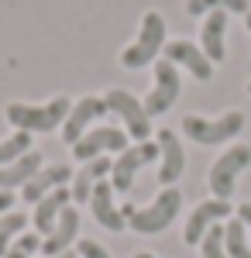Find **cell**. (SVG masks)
Returning <instances> with one entry per match:
<instances>
[{
    "instance_id": "1",
    "label": "cell",
    "mask_w": 251,
    "mask_h": 258,
    "mask_svg": "<svg viewBox=\"0 0 251 258\" xmlns=\"http://www.w3.org/2000/svg\"><path fill=\"white\" fill-rule=\"evenodd\" d=\"M179 210H182V193H179L175 186H165L148 207H131V203L120 207L128 227L138 231V234H162V231L179 217Z\"/></svg>"
},
{
    "instance_id": "2",
    "label": "cell",
    "mask_w": 251,
    "mask_h": 258,
    "mask_svg": "<svg viewBox=\"0 0 251 258\" xmlns=\"http://www.w3.org/2000/svg\"><path fill=\"white\" fill-rule=\"evenodd\" d=\"M69 110H73L69 97H55V100H48V103H41V107H31V103H7L4 114H7V120H11L18 131L35 135V131L62 127L66 117H69Z\"/></svg>"
},
{
    "instance_id": "3",
    "label": "cell",
    "mask_w": 251,
    "mask_h": 258,
    "mask_svg": "<svg viewBox=\"0 0 251 258\" xmlns=\"http://www.w3.org/2000/svg\"><path fill=\"white\" fill-rule=\"evenodd\" d=\"M162 48H165V18H162L158 11H148V14L141 18L138 41L120 52V66H124V69H141V66H148V62L158 59Z\"/></svg>"
},
{
    "instance_id": "4",
    "label": "cell",
    "mask_w": 251,
    "mask_h": 258,
    "mask_svg": "<svg viewBox=\"0 0 251 258\" xmlns=\"http://www.w3.org/2000/svg\"><path fill=\"white\" fill-rule=\"evenodd\" d=\"M244 114L241 110H227V114H220V117H182V131H186V138H193L196 145H224V141L237 138L241 131H244Z\"/></svg>"
},
{
    "instance_id": "5",
    "label": "cell",
    "mask_w": 251,
    "mask_h": 258,
    "mask_svg": "<svg viewBox=\"0 0 251 258\" xmlns=\"http://www.w3.org/2000/svg\"><path fill=\"white\" fill-rule=\"evenodd\" d=\"M251 165V145H231L220 159L210 165V193L213 200H231L237 176Z\"/></svg>"
},
{
    "instance_id": "6",
    "label": "cell",
    "mask_w": 251,
    "mask_h": 258,
    "mask_svg": "<svg viewBox=\"0 0 251 258\" xmlns=\"http://www.w3.org/2000/svg\"><path fill=\"white\" fill-rule=\"evenodd\" d=\"M103 103H107L110 114H117V117L124 120L128 135L135 141H148V135H152V117H148L145 103H141L135 93H128V90H107Z\"/></svg>"
},
{
    "instance_id": "7",
    "label": "cell",
    "mask_w": 251,
    "mask_h": 258,
    "mask_svg": "<svg viewBox=\"0 0 251 258\" xmlns=\"http://www.w3.org/2000/svg\"><path fill=\"white\" fill-rule=\"evenodd\" d=\"M179 90H182L179 69H175L169 59H158V62H155V86H152V93L141 100V103H145V110H148V117L165 114L175 100H179Z\"/></svg>"
},
{
    "instance_id": "8",
    "label": "cell",
    "mask_w": 251,
    "mask_h": 258,
    "mask_svg": "<svg viewBox=\"0 0 251 258\" xmlns=\"http://www.w3.org/2000/svg\"><path fill=\"white\" fill-rule=\"evenodd\" d=\"M158 159V141H138L131 148H124L120 155H117L114 169H110V186H114L117 193H128L131 189V182H135L138 169L141 165H148V162Z\"/></svg>"
},
{
    "instance_id": "9",
    "label": "cell",
    "mask_w": 251,
    "mask_h": 258,
    "mask_svg": "<svg viewBox=\"0 0 251 258\" xmlns=\"http://www.w3.org/2000/svg\"><path fill=\"white\" fill-rule=\"evenodd\" d=\"M128 148V135L120 131V127H90L83 138L73 145V155L79 162H90V159H100V155H107V152H124Z\"/></svg>"
},
{
    "instance_id": "10",
    "label": "cell",
    "mask_w": 251,
    "mask_h": 258,
    "mask_svg": "<svg viewBox=\"0 0 251 258\" xmlns=\"http://www.w3.org/2000/svg\"><path fill=\"white\" fill-rule=\"evenodd\" d=\"M227 217H231V200H203L193 214H190V220H186L182 241L186 244H200L203 234L210 231L213 224H224Z\"/></svg>"
},
{
    "instance_id": "11",
    "label": "cell",
    "mask_w": 251,
    "mask_h": 258,
    "mask_svg": "<svg viewBox=\"0 0 251 258\" xmlns=\"http://www.w3.org/2000/svg\"><path fill=\"white\" fill-rule=\"evenodd\" d=\"M107 114V103H103V97H83L76 100V107L69 110V117H66V124H62V138H66V145H76L86 131H90V124L97 117H103Z\"/></svg>"
},
{
    "instance_id": "12",
    "label": "cell",
    "mask_w": 251,
    "mask_h": 258,
    "mask_svg": "<svg viewBox=\"0 0 251 258\" xmlns=\"http://www.w3.org/2000/svg\"><path fill=\"white\" fill-rule=\"evenodd\" d=\"M69 182H73V169L62 165V162H58V165H48V169H38L35 176L21 186V200H24V203H38L41 197H48L52 189L69 186Z\"/></svg>"
},
{
    "instance_id": "13",
    "label": "cell",
    "mask_w": 251,
    "mask_h": 258,
    "mask_svg": "<svg viewBox=\"0 0 251 258\" xmlns=\"http://www.w3.org/2000/svg\"><path fill=\"white\" fill-rule=\"evenodd\" d=\"M165 59L172 62V66H186L200 83H207L213 76V62L203 55L200 45H193V41H186V38L169 41V45H165Z\"/></svg>"
},
{
    "instance_id": "14",
    "label": "cell",
    "mask_w": 251,
    "mask_h": 258,
    "mask_svg": "<svg viewBox=\"0 0 251 258\" xmlns=\"http://www.w3.org/2000/svg\"><path fill=\"white\" fill-rule=\"evenodd\" d=\"M200 48L210 62L227 59V11H210L200 28Z\"/></svg>"
},
{
    "instance_id": "15",
    "label": "cell",
    "mask_w": 251,
    "mask_h": 258,
    "mask_svg": "<svg viewBox=\"0 0 251 258\" xmlns=\"http://www.w3.org/2000/svg\"><path fill=\"white\" fill-rule=\"evenodd\" d=\"M158 159H162L158 182H165V186H172L175 179L186 172V152H182V145L175 138V131H169V127L158 131Z\"/></svg>"
},
{
    "instance_id": "16",
    "label": "cell",
    "mask_w": 251,
    "mask_h": 258,
    "mask_svg": "<svg viewBox=\"0 0 251 258\" xmlns=\"http://www.w3.org/2000/svg\"><path fill=\"white\" fill-rule=\"evenodd\" d=\"M90 210H93V220H97L100 227H107V231H124V227H128L120 207L114 203V186H110V182H97V186H93Z\"/></svg>"
},
{
    "instance_id": "17",
    "label": "cell",
    "mask_w": 251,
    "mask_h": 258,
    "mask_svg": "<svg viewBox=\"0 0 251 258\" xmlns=\"http://www.w3.org/2000/svg\"><path fill=\"white\" fill-rule=\"evenodd\" d=\"M110 169H114V162L107 159V155L83 162V169H79L76 176H73V182H69V193H73V200H76V203H90V197H93V186H97V182H103V176H107Z\"/></svg>"
},
{
    "instance_id": "18",
    "label": "cell",
    "mask_w": 251,
    "mask_h": 258,
    "mask_svg": "<svg viewBox=\"0 0 251 258\" xmlns=\"http://www.w3.org/2000/svg\"><path fill=\"white\" fill-rule=\"evenodd\" d=\"M69 200H73V193H69V186H58V189H52L48 197H41L38 203H35V231L38 234H52V227H55V220L62 217V210L69 207Z\"/></svg>"
},
{
    "instance_id": "19",
    "label": "cell",
    "mask_w": 251,
    "mask_h": 258,
    "mask_svg": "<svg viewBox=\"0 0 251 258\" xmlns=\"http://www.w3.org/2000/svg\"><path fill=\"white\" fill-rule=\"evenodd\" d=\"M76 231H79V214L76 207H66L62 210V217L55 220V227H52V234L41 241V251L52 258V255H62V251H69V244L76 241Z\"/></svg>"
},
{
    "instance_id": "20",
    "label": "cell",
    "mask_w": 251,
    "mask_h": 258,
    "mask_svg": "<svg viewBox=\"0 0 251 258\" xmlns=\"http://www.w3.org/2000/svg\"><path fill=\"white\" fill-rule=\"evenodd\" d=\"M41 169V152H28V155H21L18 162H11V165H0V189H14V186H24L28 179L35 176Z\"/></svg>"
},
{
    "instance_id": "21",
    "label": "cell",
    "mask_w": 251,
    "mask_h": 258,
    "mask_svg": "<svg viewBox=\"0 0 251 258\" xmlns=\"http://www.w3.org/2000/svg\"><path fill=\"white\" fill-rule=\"evenodd\" d=\"M210 11H227V14H248V0H186V14L203 18Z\"/></svg>"
},
{
    "instance_id": "22",
    "label": "cell",
    "mask_w": 251,
    "mask_h": 258,
    "mask_svg": "<svg viewBox=\"0 0 251 258\" xmlns=\"http://www.w3.org/2000/svg\"><path fill=\"white\" fill-rule=\"evenodd\" d=\"M224 244H227V255H231V258H251L248 227H244L237 217L224 224Z\"/></svg>"
},
{
    "instance_id": "23",
    "label": "cell",
    "mask_w": 251,
    "mask_h": 258,
    "mask_svg": "<svg viewBox=\"0 0 251 258\" xmlns=\"http://www.w3.org/2000/svg\"><path fill=\"white\" fill-rule=\"evenodd\" d=\"M24 227H28V217H24L21 210H11V214L0 217V258L7 255V248L24 234Z\"/></svg>"
},
{
    "instance_id": "24",
    "label": "cell",
    "mask_w": 251,
    "mask_h": 258,
    "mask_svg": "<svg viewBox=\"0 0 251 258\" xmlns=\"http://www.w3.org/2000/svg\"><path fill=\"white\" fill-rule=\"evenodd\" d=\"M28 152H31V135L28 131H14L7 141H0V165H11V162H18Z\"/></svg>"
},
{
    "instance_id": "25",
    "label": "cell",
    "mask_w": 251,
    "mask_h": 258,
    "mask_svg": "<svg viewBox=\"0 0 251 258\" xmlns=\"http://www.w3.org/2000/svg\"><path fill=\"white\" fill-rule=\"evenodd\" d=\"M200 255L203 258H231L227 255V244H224V224H213L210 231L200 241Z\"/></svg>"
},
{
    "instance_id": "26",
    "label": "cell",
    "mask_w": 251,
    "mask_h": 258,
    "mask_svg": "<svg viewBox=\"0 0 251 258\" xmlns=\"http://www.w3.org/2000/svg\"><path fill=\"white\" fill-rule=\"evenodd\" d=\"M35 251H41V234H38V231H24V234L7 248V255H4V258H31Z\"/></svg>"
},
{
    "instance_id": "27",
    "label": "cell",
    "mask_w": 251,
    "mask_h": 258,
    "mask_svg": "<svg viewBox=\"0 0 251 258\" xmlns=\"http://www.w3.org/2000/svg\"><path fill=\"white\" fill-rule=\"evenodd\" d=\"M79 258H110V251H107V248H103V244H97V241H79Z\"/></svg>"
},
{
    "instance_id": "28",
    "label": "cell",
    "mask_w": 251,
    "mask_h": 258,
    "mask_svg": "<svg viewBox=\"0 0 251 258\" xmlns=\"http://www.w3.org/2000/svg\"><path fill=\"white\" fill-rule=\"evenodd\" d=\"M11 207H14V193L11 189H0V217L11 214Z\"/></svg>"
},
{
    "instance_id": "29",
    "label": "cell",
    "mask_w": 251,
    "mask_h": 258,
    "mask_svg": "<svg viewBox=\"0 0 251 258\" xmlns=\"http://www.w3.org/2000/svg\"><path fill=\"white\" fill-rule=\"evenodd\" d=\"M237 220L251 231V203H241V207H237Z\"/></svg>"
},
{
    "instance_id": "30",
    "label": "cell",
    "mask_w": 251,
    "mask_h": 258,
    "mask_svg": "<svg viewBox=\"0 0 251 258\" xmlns=\"http://www.w3.org/2000/svg\"><path fill=\"white\" fill-rule=\"evenodd\" d=\"M52 258H79V251H62V255H52Z\"/></svg>"
},
{
    "instance_id": "31",
    "label": "cell",
    "mask_w": 251,
    "mask_h": 258,
    "mask_svg": "<svg viewBox=\"0 0 251 258\" xmlns=\"http://www.w3.org/2000/svg\"><path fill=\"white\" fill-rule=\"evenodd\" d=\"M135 258H155V255H148V251H138V255Z\"/></svg>"
},
{
    "instance_id": "32",
    "label": "cell",
    "mask_w": 251,
    "mask_h": 258,
    "mask_svg": "<svg viewBox=\"0 0 251 258\" xmlns=\"http://www.w3.org/2000/svg\"><path fill=\"white\" fill-rule=\"evenodd\" d=\"M244 24H248V31H251V11H248V14H244Z\"/></svg>"
},
{
    "instance_id": "33",
    "label": "cell",
    "mask_w": 251,
    "mask_h": 258,
    "mask_svg": "<svg viewBox=\"0 0 251 258\" xmlns=\"http://www.w3.org/2000/svg\"><path fill=\"white\" fill-rule=\"evenodd\" d=\"M248 93H251V83H248Z\"/></svg>"
}]
</instances>
